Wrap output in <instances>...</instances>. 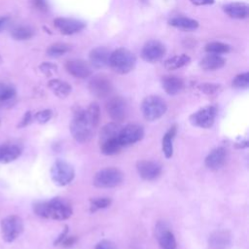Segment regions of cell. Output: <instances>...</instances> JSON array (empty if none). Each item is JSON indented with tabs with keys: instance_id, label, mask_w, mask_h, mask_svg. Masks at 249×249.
Masks as SVG:
<instances>
[{
	"instance_id": "34",
	"label": "cell",
	"mask_w": 249,
	"mask_h": 249,
	"mask_svg": "<svg viewBox=\"0 0 249 249\" xmlns=\"http://www.w3.org/2000/svg\"><path fill=\"white\" fill-rule=\"evenodd\" d=\"M16 96V89L11 85L0 82V102H9Z\"/></svg>"
},
{
	"instance_id": "22",
	"label": "cell",
	"mask_w": 249,
	"mask_h": 249,
	"mask_svg": "<svg viewBox=\"0 0 249 249\" xmlns=\"http://www.w3.org/2000/svg\"><path fill=\"white\" fill-rule=\"evenodd\" d=\"M248 5L243 2H231L223 6L224 12L231 18L243 19L248 17Z\"/></svg>"
},
{
	"instance_id": "41",
	"label": "cell",
	"mask_w": 249,
	"mask_h": 249,
	"mask_svg": "<svg viewBox=\"0 0 249 249\" xmlns=\"http://www.w3.org/2000/svg\"><path fill=\"white\" fill-rule=\"evenodd\" d=\"M32 121V115H31V112H26L24 114V116L22 117L20 123L18 124V127H24L26 125H28Z\"/></svg>"
},
{
	"instance_id": "19",
	"label": "cell",
	"mask_w": 249,
	"mask_h": 249,
	"mask_svg": "<svg viewBox=\"0 0 249 249\" xmlns=\"http://www.w3.org/2000/svg\"><path fill=\"white\" fill-rule=\"evenodd\" d=\"M110 53V51L104 47H97L92 49L89 55L90 65L97 69H101L108 66Z\"/></svg>"
},
{
	"instance_id": "2",
	"label": "cell",
	"mask_w": 249,
	"mask_h": 249,
	"mask_svg": "<svg viewBox=\"0 0 249 249\" xmlns=\"http://www.w3.org/2000/svg\"><path fill=\"white\" fill-rule=\"evenodd\" d=\"M34 213L45 219L63 221L72 216L73 209L68 200L62 197H53L47 201H39L33 205Z\"/></svg>"
},
{
	"instance_id": "18",
	"label": "cell",
	"mask_w": 249,
	"mask_h": 249,
	"mask_svg": "<svg viewBox=\"0 0 249 249\" xmlns=\"http://www.w3.org/2000/svg\"><path fill=\"white\" fill-rule=\"evenodd\" d=\"M67 72L75 78L86 79L91 75V68L86 61L82 59L68 60L65 64Z\"/></svg>"
},
{
	"instance_id": "20",
	"label": "cell",
	"mask_w": 249,
	"mask_h": 249,
	"mask_svg": "<svg viewBox=\"0 0 249 249\" xmlns=\"http://www.w3.org/2000/svg\"><path fill=\"white\" fill-rule=\"evenodd\" d=\"M161 87L169 95H176L184 89V81L177 76L167 75L161 78Z\"/></svg>"
},
{
	"instance_id": "38",
	"label": "cell",
	"mask_w": 249,
	"mask_h": 249,
	"mask_svg": "<svg viewBox=\"0 0 249 249\" xmlns=\"http://www.w3.org/2000/svg\"><path fill=\"white\" fill-rule=\"evenodd\" d=\"M39 68H40L42 73H44L47 76H51L54 72H56L57 66L53 63H51V62H44L39 66Z\"/></svg>"
},
{
	"instance_id": "33",
	"label": "cell",
	"mask_w": 249,
	"mask_h": 249,
	"mask_svg": "<svg viewBox=\"0 0 249 249\" xmlns=\"http://www.w3.org/2000/svg\"><path fill=\"white\" fill-rule=\"evenodd\" d=\"M11 35L16 40H27L33 36V30L28 26H18L14 28L11 32Z\"/></svg>"
},
{
	"instance_id": "14",
	"label": "cell",
	"mask_w": 249,
	"mask_h": 249,
	"mask_svg": "<svg viewBox=\"0 0 249 249\" xmlns=\"http://www.w3.org/2000/svg\"><path fill=\"white\" fill-rule=\"evenodd\" d=\"M136 170L138 175L147 181L157 179L161 173V165L153 160H142L137 161Z\"/></svg>"
},
{
	"instance_id": "10",
	"label": "cell",
	"mask_w": 249,
	"mask_h": 249,
	"mask_svg": "<svg viewBox=\"0 0 249 249\" xmlns=\"http://www.w3.org/2000/svg\"><path fill=\"white\" fill-rule=\"evenodd\" d=\"M155 236L161 249H176L177 242L168 225L160 221L155 226Z\"/></svg>"
},
{
	"instance_id": "16",
	"label": "cell",
	"mask_w": 249,
	"mask_h": 249,
	"mask_svg": "<svg viewBox=\"0 0 249 249\" xmlns=\"http://www.w3.org/2000/svg\"><path fill=\"white\" fill-rule=\"evenodd\" d=\"M231 234L226 230L215 231L208 238V245L210 249H231Z\"/></svg>"
},
{
	"instance_id": "28",
	"label": "cell",
	"mask_w": 249,
	"mask_h": 249,
	"mask_svg": "<svg viewBox=\"0 0 249 249\" xmlns=\"http://www.w3.org/2000/svg\"><path fill=\"white\" fill-rule=\"evenodd\" d=\"M99 148L103 155L113 156V155L120 153L123 147H122V145L119 141V137H118V138H112V139H108L103 142H100Z\"/></svg>"
},
{
	"instance_id": "9",
	"label": "cell",
	"mask_w": 249,
	"mask_h": 249,
	"mask_svg": "<svg viewBox=\"0 0 249 249\" xmlns=\"http://www.w3.org/2000/svg\"><path fill=\"white\" fill-rule=\"evenodd\" d=\"M144 137V129L136 124H128L122 126L119 133V141L122 147H128L139 142Z\"/></svg>"
},
{
	"instance_id": "15",
	"label": "cell",
	"mask_w": 249,
	"mask_h": 249,
	"mask_svg": "<svg viewBox=\"0 0 249 249\" xmlns=\"http://www.w3.org/2000/svg\"><path fill=\"white\" fill-rule=\"evenodd\" d=\"M54 26L64 35H72L82 31L86 27V23L71 18H56L53 20Z\"/></svg>"
},
{
	"instance_id": "35",
	"label": "cell",
	"mask_w": 249,
	"mask_h": 249,
	"mask_svg": "<svg viewBox=\"0 0 249 249\" xmlns=\"http://www.w3.org/2000/svg\"><path fill=\"white\" fill-rule=\"evenodd\" d=\"M231 86L234 89H247L249 87V73L244 72L236 75L231 82Z\"/></svg>"
},
{
	"instance_id": "23",
	"label": "cell",
	"mask_w": 249,
	"mask_h": 249,
	"mask_svg": "<svg viewBox=\"0 0 249 249\" xmlns=\"http://www.w3.org/2000/svg\"><path fill=\"white\" fill-rule=\"evenodd\" d=\"M225 63L226 59L220 54L208 53L199 61V66L205 71H214L222 68Z\"/></svg>"
},
{
	"instance_id": "4",
	"label": "cell",
	"mask_w": 249,
	"mask_h": 249,
	"mask_svg": "<svg viewBox=\"0 0 249 249\" xmlns=\"http://www.w3.org/2000/svg\"><path fill=\"white\" fill-rule=\"evenodd\" d=\"M167 110V104L159 95H149L141 103V112L145 120L154 122L161 118Z\"/></svg>"
},
{
	"instance_id": "12",
	"label": "cell",
	"mask_w": 249,
	"mask_h": 249,
	"mask_svg": "<svg viewBox=\"0 0 249 249\" xmlns=\"http://www.w3.org/2000/svg\"><path fill=\"white\" fill-rule=\"evenodd\" d=\"M165 54V47L160 41L150 40L141 50V57L143 60L155 63L162 59Z\"/></svg>"
},
{
	"instance_id": "21",
	"label": "cell",
	"mask_w": 249,
	"mask_h": 249,
	"mask_svg": "<svg viewBox=\"0 0 249 249\" xmlns=\"http://www.w3.org/2000/svg\"><path fill=\"white\" fill-rule=\"evenodd\" d=\"M21 147L15 143H6L0 146V162L9 163L21 155Z\"/></svg>"
},
{
	"instance_id": "42",
	"label": "cell",
	"mask_w": 249,
	"mask_h": 249,
	"mask_svg": "<svg viewBox=\"0 0 249 249\" xmlns=\"http://www.w3.org/2000/svg\"><path fill=\"white\" fill-rule=\"evenodd\" d=\"M67 233H68V227H67V226H65L64 230H63V231H62V232L57 236V238L55 239V241L53 242V244H54V245H59V244H60V242L63 240V238L67 235Z\"/></svg>"
},
{
	"instance_id": "31",
	"label": "cell",
	"mask_w": 249,
	"mask_h": 249,
	"mask_svg": "<svg viewBox=\"0 0 249 249\" xmlns=\"http://www.w3.org/2000/svg\"><path fill=\"white\" fill-rule=\"evenodd\" d=\"M70 51V46L64 43H55L47 49V54L51 57H59Z\"/></svg>"
},
{
	"instance_id": "36",
	"label": "cell",
	"mask_w": 249,
	"mask_h": 249,
	"mask_svg": "<svg viewBox=\"0 0 249 249\" xmlns=\"http://www.w3.org/2000/svg\"><path fill=\"white\" fill-rule=\"evenodd\" d=\"M53 117V111L50 110V109H44V110H41L39 112H37L35 115H34V119L37 123L39 124H46L48 123Z\"/></svg>"
},
{
	"instance_id": "29",
	"label": "cell",
	"mask_w": 249,
	"mask_h": 249,
	"mask_svg": "<svg viewBox=\"0 0 249 249\" xmlns=\"http://www.w3.org/2000/svg\"><path fill=\"white\" fill-rule=\"evenodd\" d=\"M191 58L189 55L182 53V54H177L172 57H169L164 61V67L167 70H176L179 69L185 65H187L190 62Z\"/></svg>"
},
{
	"instance_id": "44",
	"label": "cell",
	"mask_w": 249,
	"mask_h": 249,
	"mask_svg": "<svg viewBox=\"0 0 249 249\" xmlns=\"http://www.w3.org/2000/svg\"><path fill=\"white\" fill-rule=\"evenodd\" d=\"M9 24V18L7 17H0V31L5 29Z\"/></svg>"
},
{
	"instance_id": "8",
	"label": "cell",
	"mask_w": 249,
	"mask_h": 249,
	"mask_svg": "<svg viewBox=\"0 0 249 249\" xmlns=\"http://www.w3.org/2000/svg\"><path fill=\"white\" fill-rule=\"evenodd\" d=\"M216 116H217L216 106L208 105L193 113L190 116L189 121L194 126L200 127V128H210L215 122Z\"/></svg>"
},
{
	"instance_id": "45",
	"label": "cell",
	"mask_w": 249,
	"mask_h": 249,
	"mask_svg": "<svg viewBox=\"0 0 249 249\" xmlns=\"http://www.w3.org/2000/svg\"><path fill=\"white\" fill-rule=\"evenodd\" d=\"M37 1H42V0H37Z\"/></svg>"
},
{
	"instance_id": "37",
	"label": "cell",
	"mask_w": 249,
	"mask_h": 249,
	"mask_svg": "<svg viewBox=\"0 0 249 249\" xmlns=\"http://www.w3.org/2000/svg\"><path fill=\"white\" fill-rule=\"evenodd\" d=\"M221 86L218 84H212V83H203L198 86V89L202 91L205 94H213L219 91Z\"/></svg>"
},
{
	"instance_id": "40",
	"label": "cell",
	"mask_w": 249,
	"mask_h": 249,
	"mask_svg": "<svg viewBox=\"0 0 249 249\" xmlns=\"http://www.w3.org/2000/svg\"><path fill=\"white\" fill-rule=\"evenodd\" d=\"M76 241H77V237L76 236H73V235L68 236V235H66L63 238V240L60 242L59 245L63 246V247H71Z\"/></svg>"
},
{
	"instance_id": "1",
	"label": "cell",
	"mask_w": 249,
	"mask_h": 249,
	"mask_svg": "<svg viewBox=\"0 0 249 249\" xmlns=\"http://www.w3.org/2000/svg\"><path fill=\"white\" fill-rule=\"evenodd\" d=\"M100 118L99 107L91 103L88 109H79L74 113L70 123L73 138L79 143L89 142L94 135Z\"/></svg>"
},
{
	"instance_id": "39",
	"label": "cell",
	"mask_w": 249,
	"mask_h": 249,
	"mask_svg": "<svg viewBox=\"0 0 249 249\" xmlns=\"http://www.w3.org/2000/svg\"><path fill=\"white\" fill-rule=\"evenodd\" d=\"M95 249H117L116 245L114 242H112L111 240L108 239H103L101 241H99L96 246Z\"/></svg>"
},
{
	"instance_id": "11",
	"label": "cell",
	"mask_w": 249,
	"mask_h": 249,
	"mask_svg": "<svg viewBox=\"0 0 249 249\" xmlns=\"http://www.w3.org/2000/svg\"><path fill=\"white\" fill-rule=\"evenodd\" d=\"M106 111L116 123L124 121L128 113L126 101L121 96H112L106 102Z\"/></svg>"
},
{
	"instance_id": "6",
	"label": "cell",
	"mask_w": 249,
	"mask_h": 249,
	"mask_svg": "<svg viewBox=\"0 0 249 249\" xmlns=\"http://www.w3.org/2000/svg\"><path fill=\"white\" fill-rule=\"evenodd\" d=\"M0 229L3 240L11 243L23 231V222L18 215H9L1 220Z\"/></svg>"
},
{
	"instance_id": "32",
	"label": "cell",
	"mask_w": 249,
	"mask_h": 249,
	"mask_svg": "<svg viewBox=\"0 0 249 249\" xmlns=\"http://www.w3.org/2000/svg\"><path fill=\"white\" fill-rule=\"evenodd\" d=\"M89 211L91 213H94L100 209L107 208L108 206L111 205L112 199L107 196H102V197H94L89 199Z\"/></svg>"
},
{
	"instance_id": "26",
	"label": "cell",
	"mask_w": 249,
	"mask_h": 249,
	"mask_svg": "<svg viewBox=\"0 0 249 249\" xmlns=\"http://www.w3.org/2000/svg\"><path fill=\"white\" fill-rule=\"evenodd\" d=\"M122 126L116 123V122H111L103 125L99 131V137H98V142H103L108 139L112 138H118L119 133L121 130Z\"/></svg>"
},
{
	"instance_id": "25",
	"label": "cell",
	"mask_w": 249,
	"mask_h": 249,
	"mask_svg": "<svg viewBox=\"0 0 249 249\" xmlns=\"http://www.w3.org/2000/svg\"><path fill=\"white\" fill-rule=\"evenodd\" d=\"M49 89L59 98L68 96L72 90V87L65 81L59 79H52L48 83Z\"/></svg>"
},
{
	"instance_id": "13",
	"label": "cell",
	"mask_w": 249,
	"mask_h": 249,
	"mask_svg": "<svg viewBox=\"0 0 249 249\" xmlns=\"http://www.w3.org/2000/svg\"><path fill=\"white\" fill-rule=\"evenodd\" d=\"M89 91L98 98H104L111 94L113 91V85L111 81L102 75L94 76L89 83Z\"/></svg>"
},
{
	"instance_id": "3",
	"label": "cell",
	"mask_w": 249,
	"mask_h": 249,
	"mask_svg": "<svg viewBox=\"0 0 249 249\" xmlns=\"http://www.w3.org/2000/svg\"><path fill=\"white\" fill-rule=\"evenodd\" d=\"M136 64V56L129 50L119 48L110 53L109 65L118 74H127Z\"/></svg>"
},
{
	"instance_id": "7",
	"label": "cell",
	"mask_w": 249,
	"mask_h": 249,
	"mask_svg": "<svg viewBox=\"0 0 249 249\" xmlns=\"http://www.w3.org/2000/svg\"><path fill=\"white\" fill-rule=\"evenodd\" d=\"M51 177L57 186H66L70 184L75 177L74 167L65 160H57L51 167Z\"/></svg>"
},
{
	"instance_id": "30",
	"label": "cell",
	"mask_w": 249,
	"mask_h": 249,
	"mask_svg": "<svg viewBox=\"0 0 249 249\" xmlns=\"http://www.w3.org/2000/svg\"><path fill=\"white\" fill-rule=\"evenodd\" d=\"M231 51V46L222 42H210L205 45V52L208 53L222 54Z\"/></svg>"
},
{
	"instance_id": "24",
	"label": "cell",
	"mask_w": 249,
	"mask_h": 249,
	"mask_svg": "<svg viewBox=\"0 0 249 249\" xmlns=\"http://www.w3.org/2000/svg\"><path fill=\"white\" fill-rule=\"evenodd\" d=\"M177 133V126L171 125L164 133L161 139V150L166 159H170L173 156V140Z\"/></svg>"
},
{
	"instance_id": "27",
	"label": "cell",
	"mask_w": 249,
	"mask_h": 249,
	"mask_svg": "<svg viewBox=\"0 0 249 249\" xmlns=\"http://www.w3.org/2000/svg\"><path fill=\"white\" fill-rule=\"evenodd\" d=\"M168 23L171 26H174L176 28L183 29V30H188V31L195 30L198 27L197 20H196L194 18H186V17H174L169 19Z\"/></svg>"
},
{
	"instance_id": "17",
	"label": "cell",
	"mask_w": 249,
	"mask_h": 249,
	"mask_svg": "<svg viewBox=\"0 0 249 249\" xmlns=\"http://www.w3.org/2000/svg\"><path fill=\"white\" fill-rule=\"evenodd\" d=\"M228 157L227 150L224 147L213 149L205 158V166L211 170H218L224 166Z\"/></svg>"
},
{
	"instance_id": "43",
	"label": "cell",
	"mask_w": 249,
	"mask_h": 249,
	"mask_svg": "<svg viewBox=\"0 0 249 249\" xmlns=\"http://www.w3.org/2000/svg\"><path fill=\"white\" fill-rule=\"evenodd\" d=\"M196 6H203V5H211L214 3V0H190Z\"/></svg>"
},
{
	"instance_id": "5",
	"label": "cell",
	"mask_w": 249,
	"mask_h": 249,
	"mask_svg": "<svg viewBox=\"0 0 249 249\" xmlns=\"http://www.w3.org/2000/svg\"><path fill=\"white\" fill-rule=\"evenodd\" d=\"M124 173L117 167H106L100 169L93 176L92 184L96 188L108 189L115 188L124 181Z\"/></svg>"
}]
</instances>
